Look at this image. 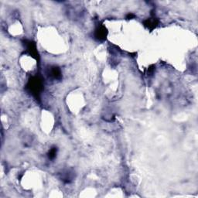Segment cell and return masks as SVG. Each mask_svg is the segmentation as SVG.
<instances>
[{
	"label": "cell",
	"mask_w": 198,
	"mask_h": 198,
	"mask_svg": "<svg viewBox=\"0 0 198 198\" xmlns=\"http://www.w3.org/2000/svg\"><path fill=\"white\" fill-rule=\"evenodd\" d=\"M43 82L39 77H34L30 80L28 83V88L32 93L33 95H34L36 97H38L39 95L43 90Z\"/></svg>",
	"instance_id": "obj_1"
},
{
	"label": "cell",
	"mask_w": 198,
	"mask_h": 198,
	"mask_svg": "<svg viewBox=\"0 0 198 198\" xmlns=\"http://www.w3.org/2000/svg\"><path fill=\"white\" fill-rule=\"evenodd\" d=\"M107 30L105 26H99L98 28L95 30V37L98 40H104L106 37H107Z\"/></svg>",
	"instance_id": "obj_2"
},
{
	"label": "cell",
	"mask_w": 198,
	"mask_h": 198,
	"mask_svg": "<svg viewBox=\"0 0 198 198\" xmlns=\"http://www.w3.org/2000/svg\"><path fill=\"white\" fill-rule=\"evenodd\" d=\"M27 49H28L29 52L30 53V54L32 55L33 57H34L35 58L37 59V57H38V53H37V47H36V45H35L34 43H29Z\"/></svg>",
	"instance_id": "obj_3"
},
{
	"label": "cell",
	"mask_w": 198,
	"mask_h": 198,
	"mask_svg": "<svg viewBox=\"0 0 198 198\" xmlns=\"http://www.w3.org/2000/svg\"><path fill=\"white\" fill-rule=\"evenodd\" d=\"M158 25V21L155 19L153 20H147L145 22V26H147L148 28L150 30H153L154 28H156Z\"/></svg>",
	"instance_id": "obj_4"
},
{
	"label": "cell",
	"mask_w": 198,
	"mask_h": 198,
	"mask_svg": "<svg viewBox=\"0 0 198 198\" xmlns=\"http://www.w3.org/2000/svg\"><path fill=\"white\" fill-rule=\"evenodd\" d=\"M51 75L56 79L61 78V70L57 67H53L51 69Z\"/></svg>",
	"instance_id": "obj_5"
},
{
	"label": "cell",
	"mask_w": 198,
	"mask_h": 198,
	"mask_svg": "<svg viewBox=\"0 0 198 198\" xmlns=\"http://www.w3.org/2000/svg\"><path fill=\"white\" fill-rule=\"evenodd\" d=\"M56 154H57V148H53L49 152V158L50 159H53L56 156Z\"/></svg>",
	"instance_id": "obj_6"
}]
</instances>
